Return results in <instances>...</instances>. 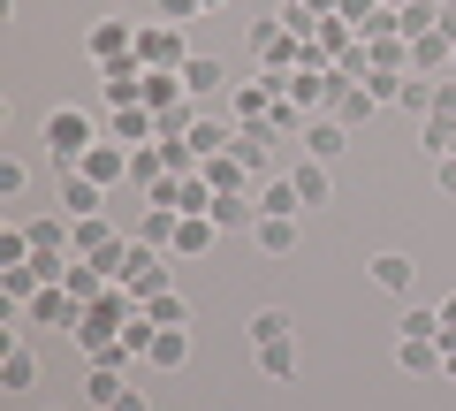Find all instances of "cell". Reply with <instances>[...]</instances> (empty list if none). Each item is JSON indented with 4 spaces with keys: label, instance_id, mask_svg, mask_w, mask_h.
<instances>
[{
    "label": "cell",
    "instance_id": "obj_43",
    "mask_svg": "<svg viewBox=\"0 0 456 411\" xmlns=\"http://www.w3.org/2000/svg\"><path fill=\"white\" fill-rule=\"evenodd\" d=\"M434 31L449 38V46H456V0H441V23H434Z\"/></svg>",
    "mask_w": 456,
    "mask_h": 411
},
{
    "label": "cell",
    "instance_id": "obj_21",
    "mask_svg": "<svg viewBox=\"0 0 456 411\" xmlns=\"http://www.w3.org/2000/svg\"><path fill=\"white\" fill-rule=\"evenodd\" d=\"M38 290H46V275H38V259H23V267H0V297H8V305H31Z\"/></svg>",
    "mask_w": 456,
    "mask_h": 411
},
{
    "label": "cell",
    "instance_id": "obj_32",
    "mask_svg": "<svg viewBox=\"0 0 456 411\" xmlns=\"http://www.w3.org/2000/svg\"><path fill=\"white\" fill-rule=\"evenodd\" d=\"M160 176H167V152H160V145H137V152H130V183L152 198V183H160Z\"/></svg>",
    "mask_w": 456,
    "mask_h": 411
},
{
    "label": "cell",
    "instance_id": "obj_40",
    "mask_svg": "<svg viewBox=\"0 0 456 411\" xmlns=\"http://www.w3.org/2000/svg\"><path fill=\"white\" fill-rule=\"evenodd\" d=\"M373 8H380V0H335V16L350 23V31H365V16H373Z\"/></svg>",
    "mask_w": 456,
    "mask_h": 411
},
{
    "label": "cell",
    "instance_id": "obj_19",
    "mask_svg": "<svg viewBox=\"0 0 456 411\" xmlns=\"http://www.w3.org/2000/svg\"><path fill=\"white\" fill-rule=\"evenodd\" d=\"M107 244H114V221L107 214H84L77 229H69V251H77V259H99Z\"/></svg>",
    "mask_w": 456,
    "mask_h": 411
},
{
    "label": "cell",
    "instance_id": "obj_36",
    "mask_svg": "<svg viewBox=\"0 0 456 411\" xmlns=\"http://www.w3.org/2000/svg\"><path fill=\"white\" fill-rule=\"evenodd\" d=\"M259 374H266V381H289V374H297V343H266V350H259Z\"/></svg>",
    "mask_w": 456,
    "mask_h": 411
},
{
    "label": "cell",
    "instance_id": "obj_27",
    "mask_svg": "<svg viewBox=\"0 0 456 411\" xmlns=\"http://www.w3.org/2000/svg\"><path fill=\"white\" fill-rule=\"evenodd\" d=\"M373 282H380V290H388V297H403L411 282H419V267H411L403 251H380V259H373Z\"/></svg>",
    "mask_w": 456,
    "mask_h": 411
},
{
    "label": "cell",
    "instance_id": "obj_29",
    "mask_svg": "<svg viewBox=\"0 0 456 411\" xmlns=\"http://www.w3.org/2000/svg\"><path fill=\"white\" fill-rule=\"evenodd\" d=\"M145 320H152V328H191V305H183V290L145 297Z\"/></svg>",
    "mask_w": 456,
    "mask_h": 411
},
{
    "label": "cell",
    "instance_id": "obj_39",
    "mask_svg": "<svg viewBox=\"0 0 456 411\" xmlns=\"http://www.w3.org/2000/svg\"><path fill=\"white\" fill-rule=\"evenodd\" d=\"M23 183H31V168H23V160H0V198H23Z\"/></svg>",
    "mask_w": 456,
    "mask_h": 411
},
{
    "label": "cell",
    "instance_id": "obj_23",
    "mask_svg": "<svg viewBox=\"0 0 456 411\" xmlns=\"http://www.w3.org/2000/svg\"><path fill=\"white\" fill-rule=\"evenodd\" d=\"M84 396H92V411H114L122 396H130V381H122V366H92V381H84Z\"/></svg>",
    "mask_w": 456,
    "mask_h": 411
},
{
    "label": "cell",
    "instance_id": "obj_3",
    "mask_svg": "<svg viewBox=\"0 0 456 411\" xmlns=\"http://www.w3.org/2000/svg\"><path fill=\"white\" fill-rule=\"evenodd\" d=\"M145 77H152V69L137 62V53H130V62H107V69H99V99H107V107H145Z\"/></svg>",
    "mask_w": 456,
    "mask_h": 411
},
{
    "label": "cell",
    "instance_id": "obj_5",
    "mask_svg": "<svg viewBox=\"0 0 456 411\" xmlns=\"http://www.w3.org/2000/svg\"><path fill=\"white\" fill-rule=\"evenodd\" d=\"M84 46H92L99 69H107V62H130V53H137V23L107 16V23H92V38H84Z\"/></svg>",
    "mask_w": 456,
    "mask_h": 411
},
{
    "label": "cell",
    "instance_id": "obj_8",
    "mask_svg": "<svg viewBox=\"0 0 456 411\" xmlns=\"http://www.w3.org/2000/svg\"><path fill=\"white\" fill-rule=\"evenodd\" d=\"M373 107H380V99L365 92V84H342V77H335V99H327V115H335L342 130H365V122H373Z\"/></svg>",
    "mask_w": 456,
    "mask_h": 411
},
{
    "label": "cell",
    "instance_id": "obj_18",
    "mask_svg": "<svg viewBox=\"0 0 456 411\" xmlns=\"http://www.w3.org/2000/svg\"><path fill=\"white\" fill-rule=\"evenodd\" d=\"M145 366H160V374H175V366H191V328H160L145 350Z\"/></svg>",
    "mask_w": 456,
    "mask_h": 411
},
{
    "label": "cell",
    "instance_id": "obj_25",
    "mask_svg": "<svg viewBox=\"0 0 456 411\" xmlns=\"http://www.w3.org/2000/svg\"><path fill=\"white\" fill-rule=\"evenodd\" d=\"M213 244H221V229H213L206 214H183V236H175V259H206Z\"/></svg>",
    "mask_w": 456,
    "mask_h": 411
},
{
    "label": "cell",
    "instance_id": "obj_50",
    "mask_svg": "<svg viewBox=\"0 0 456 411\" xmlns=\"http://www.w3.org/2000/svg\"><path fill=\"white\" fill-rule=\"evenodd\" d=\"M449 77H456V53H449Z\"/></svg>",
    "mask_w": 456,
    "mask_h": 411
},
{
    "label": "cell",
    "instance_id": "obj_16",
    "mask_svg": "<svg viewBox=\"0 0 456 411\" xmlns=\"http://www.w3.org/2000/svg\"><path fill=\"white\" fill-rule=\"evenodd\" d=\"M38 381V358H31V343H8L0 350V396H23Z\"/></svg>",
    "mask_w": 456,
    "mask_h": 411
},
{
    "label": "cell",
    "instance_id": "obj_17",
    "mask_svg": "<svg viewBox=\"0 0 456 411\" xmlns=\"http://www.w3.org/2000/svg\"><path fill=\"white\" fill-rule=\"evenodd\" d=\"M449 38L441 31H426V38H411V77H449Z\"/></svg>",
    "mask_w": 456,
    "mask_h": 411
},
{
    "label": "cell",
    "instance_id": "obj_28",
    "mask_svg": "<svg viewBox=\"0 0 456 411\" xmlns=\"http://www.w3.org/2000/svg\"><path fill=\"white\" fill-rule=\"evenodd\" d=\"M228 137H236V130H228V122H206V115H198V122H191V137H183V145H191V152H198V168H206L213 152H228Z\"/></svg>",
    "mask_w": 456,
    "mask_h": 411
},
{
    "label": "cell",
    "instance_id": "obj_42",
    "mask_svg": "<svg viewBox=\"0 0 456 411\" xmlns=\"http://www.w3.org/2000/svg\"><path fill=\"white\" fill-rule=\"evenodd\" d=\"M191 16H206L198 0H160V23H191Z\"/></svg>",
    "mask_w": 456,
    "mask_h": 411
},
{
    "label": "cell",
    "instance_id": "obj_10",
    "mask_svg": "<svg viewBox=\"0 0 456 411\" xmlns=\"http://www.w3.org/2000/svg\"><path fill=\"white\" fill-rule=\"evenodd\" d=\"M99 206H107V191H99L84 168H61V214H69V221H84V214H99Z\"/></svg>",
    "mask_w": 456,
    "mask_h": 411
},
{
    "label": "cell",
    "instance_id": "obj_45",
    "mask_svg": "<svg viewBox=\"0 0 456 411\" xmlns=\"http://www.w3.org/2000/svg\"><path fill=\"white\" fill-rule=\"evenodd\" d=\"M114 411H145V396H137V389H130V396H122V404H114Z\"/></svg>",
    "mask_w": 456,
    "mask_h": 411
},
{
    "label": "cell",
    "instance_id": "obj_14",
    "mask_svg": "<svg viewBox=\"0 0 456 411\" xmlns=\"http://www.w3.org/2000/svg\"><path fill=\"white\" fill-rule=\"evenodd\" d=\"M289 183H297V198H305V214L335 198V176H327V160H312V152H305V160L289 168Z\"/></svg>",
    "mask_w": 456,
    "mask_h": 411
},
{
    "label": "cell",
    "instance_id": "obj_6",
    "mask_svg": "<svg viewBox=\"0 0 456 411\" xmlns=\"http://www.w3.org/2000/svg\"><path fill=\"white\" fill-rule=\"evenodd\" d=\"M206 221H213V229H221V236H236V229L251 236V221H259V198H244V191H213Z\"/></svg>",
    "mask_w": 456,
    "mask_h": 411
},
{
    "label": "cell",
    "instance_id": "obj_22",
    "mask_svg": "<svg viewBox=\"0 0 456 411\" xmlns=\"http://www.w3.org/2000/svg\"><path fill=\"white\" fill-rule=\"evenodd\" d=\"M274 77H259V84H236V122H266L274 115Z\"/></svg>",
    "mask_w": 456,
    "mask_h": 411
},
{
    "label": "cell",
    "instance_id": "obj_31",
    "mask_svg": "<svg viewBox=\"0 0 456 411\" xmlns=\"http://www.w3.org/2000/svg\"><path fill=\"white\" fill-rule=\"evenodd\" d=\"M69 229H77V221H46V214H38V221H23V236H31V251H69Z\"/></svg>",
    "mask_w": 456,
    "mask_h": 411
},
{
    "label": "cell",
    "instance_id": "obj_33",
    "mask_svg": "<svg viewBox=\"0 0 456 411\" xmlns=\"http://www.w3.org/2000/svg\"><path fill=\"white\" fill-rule=\"evenodd\" d=\"M198 176H206V183H213V191H244V176H251V168H244V160H236V152H213V160H206V168H198Z\"/></svg>",
    "mask_w": 456,
    "mask_h": 411
},
{
    "label": "cell",
    "instance_id": "obj_1",
    "mask_svg": "<svg viewBox=\"0 0 456 411\" xmlns=\"http://www.w3.org/2000/svg\"><path fill=\"white\" fill-rule=\"evenodd\" d=\"M92 145H99V122L84 115V107H53V115H46V152H53V176H61V168H77Z\"/></svg>",
    "mask_w": 456,
    "mask_h": 411
},
{
    "label": "cell",
    "instance_id": "obj_20",
    "mask_svg": "<svg viewBox=\"0 0 456 411\" xmlns=\"http://www.w3.org/2000/svg\"><path fill=\"white\" fill-rule=\"evenodd\" d=\"M114 137H122V145H152V137H160V115H152V107H114Z\"/></svg>",
    "mask_w": 456,
    "mask_h": 411
},
{
    "label": "cell",
    "instance_id": "obj_24",
    "mask_svg": "<svg viewBox=\"0 0 456 411\" xmlns=\"http://www.w3.org/2000/svg\"><path fill=\"white\" fill-rule=\"evenodd\" d=\"M221 84H228V69L213 62V53H191V62H183V92H191V99H206V92H221Z\"/></svg>",
    "mask_w": 456,
    "mask_h": 411
},
{
    "label": "cell",
    "instance_id": "obj_48",
    "mask_svg": "<svg viewBox=\"0 0 456 411\" xmlns=\"http://www.w3.org/2000/svg\"><path fill=\"white\" fill-rule=\"evenodd\" d=\"M380 8H411V0H380Z\"/></svg>",
    "mask_w": 456,
    "mask_h": 411
},
{
    "label": "cell",
    "instance_id": "obj_30",
    "mask_svg": "<svg viewBox=\"0 0 456 411\" xmlns=\"http://www.w3.org/2000/svg\"><path fill=\"white\" fill-rule=\"evenodd\" d=\"M251 350H266V343H289V313H281V305H266V313H251Z\"/></svg>",
    "mask_w": 456,
    "mask_h": 411
},
{
    "label": "cell",
    "instance_id": "obj_41",
    "mask_svg": "<svg viewBox=\"0 0 456 411\" xmlns=\"http://www.w3.org/2000/svg\"><path fill=\"white\" fill-rule=\"evenodd\" d=\"M152 206H175V214H183V176H160V183H152Z\"/></svg>",
    "mask_w": 456,
    "mask_h": 411
},
{
    "label": "cell",
    "instance_id": "obj_35",
    "mask_svg": "<svg viewBox=\"0 0 456 411\" xmlns=\"http://www.w3.org/2000/svg\"><path fill=\"white\" fill-rule=\"evenodd\" d=\"M419 145L434 152V160H449V152H456V122H449V115H426V130H419Z\"/></svg>",
    "mask_w": 456,
    "mask_h": 411
},
{
    "label": "cell",
    "instance_id": "obj_12",
    "mask_svg": "<svg viewBox=\"0 0 456 411\" xmlns=\"http://www.w3.org/2000/svg\"><path fill=\"white\" fill-rule=\"evenodd\" d=\"M84 176H92L99 183V191H114V183H130V152H122V145H92V152H84Z\"/></svg>",
    "mask_w": 456,
    "mask_h": 411
},
{
    "label": "cell",
    "instance_id": "obj_38",
    "mask_svg": "<svg viewBox=\"0 0 456 411\" xmlns=\"http://www.w3.org/2000/svg\"><path fill=\"white\" fill-rule=\"evenodd\" d=\"M23 259H31V236H23V221H16V229H0V267H23Z\"/></svg>",
    "mask_w": 456,
    "mask_h": 411
},
{
    "label": "cell",
    "instance_id": "obj_46",
    "mask_svg": "<svg viewBox=\"0 0 456 411\" xmlns=\"http://www.w3.org/2000/svg\"><path fill=\"white\" fill-rule=\"evenodd\" d=\"M441 374H449V381H456V350H449V358H441Z\"/></svg>",
    "mask_w": 456,
    "mask_h": 411
},
{
    "label": "cell",
    "instance_id": "obj_9",
    "mask_svg": "<svg viewBox=\"0 0 456 411\" xmlns=\"http://www.w3.org/2000/svg\"><path fill=\"white\" fill-rule=\"evenodd\" d=\"M228 152H236V160H244L251 176H266V160H274V130H266V122H236Z\"/></svg>",
    "mask_w": 456,
    "mask_h": 411
},
{
    "label": "cell",
    "instance_id": "obj_2",
    "mask_svg": "<svg viewBox=\"0 0 456 411\" xmlns=\"http://www.w3.org/2000/svg\"><path fill=\"white\" fill-rule=\"evenodd\" d=\"M137 62H145V69H183V62H191L183 23H137Z\"/></svg>",
    "mask_w": 456,
    "mask_h": 411
},
{
    "label": "cell",
    "instance_id": "obj_26",
    "mask_svg": "<svg viewBox=\"0 0 456 411\" xmlns=\"http://www.w3.org/2000/svg\"><path fill=\"white\" fill-rule=\"evenodd\" d=\"M395 366H403V374H441V343L434 335H403V343H395Z\"/></svg>",
    "mask_w": 456,
    "mask_h": 411
},
{
    "label": "cell",
    "instance_id": "obj_37",
    "mask_svg": "<svg viewBox=\"0 0 456 411\" xmlns=\"http://www.w3.org/2000/svg\"><path fill=\"white\" fill-rule=\"evenodd\" d=\"M434 84L441 77H403V107L411 115H434Z\"/></svg>",
    "mask_w": 456,
    "mask_h": 411
},
{
    "label": "cell",
    "instance_id": "obj_4",
    "mask_svg": "<svg viewBox=\"0 0 456 411\" xmlns=\"http://www.w3.org/2000/svg\"><path fill=\"white\" fill-rule=\"evenodd\" d=\"M23 313H31V328H84V313H92V305H77L61 282H46V290L23 305Z\"/></svg>",
    "mask_w": 456,
    "mask_h": 411
},
{
    "label": "cell",
    "instance_id": "obj_34",
    "mask_svg": "<svg viewBox=\"0 0 456 411\" xmlns=\"http://www.w3.org/2000/svg\"><path fill=\"white\" fill-rule=\"evenodd\" d=\"M259 214H305V198H297V183H289V176L259 183Z\"/></svg>",
    "mask_w": 456,
    "mask_h": 411
},
{
    "label": "cell",
    "instance_id": "obj_49",
    "mask_svg": "<svg viewBox=\"0 0 456 411\" xmlns=\"http://www.w3.org/2000/svg\"><path fill=\"white\" fill-rule=\"evenodd\" d=\"M281 8H305V0H281Z\"/></svg>",
    "mask_w": 456,
    "mask_h": 411
},
{
    "label": "cell",
    "instance_id": "obj_44",
    "mask_svg": "<svg viewBox=\"0 0 456 411\" xmlns=\"http://www.w3.org/2000/svg\"><path fill=\"white\" fill-rule=\"evenodd\" d=\"M434 320H441V328H456V297H441V305H434Z\"/></svg>",
    "mask_w": 456,
    "mask_h": 411
},
{
    "label": "cell",
    "instance_id": "obj_13",
    "mask_svg": "<svg viewBox=\"0 0 456 411\" xmlns=\"http://www.w3.org/2000/svg\"><path fill=\"white\" fill-rule=\"evenodd\" d=\"M305 152L312 160H342V152H350V130H342L335 115H312L305 122Z\"/></svg>",
    "mask_w": 456,
    "mask_h": 411
},
{
    "label": "cell",
    "instance_id": "obj_11",
    "mask_svg": "<svg viewBox=\"0 0 456 411\" xmlns=\"http://www.w3.org/2000/svg\"><path fill=\"white\" fill-rule=\"evenodd\" d=\"M130 236H137V244H152V251H175V236H183V214H175V206H145Z\"/></svg>",
    "mask_w": 456,
    "mask_h": 411
},
{
    "label": "cell",
    "instance_id": "obj_7",
    "mask_svg": "<svg viewBox=\"0 0 456 411\" xmlns=\"http://www.w3.org/2000/svg\"><path fill=\"white\" fill-rule=\"evenodd\" d=\"M297 221H305V214H259V221H251V244H259L266 259H289V251H297Z\"/></svg>",
    "mask_w": 456,
    "mask_h": 411
},
{
    "label": "cell",
    "instance_id": "obj_47",
    "mask_svg": "<svg viewBox=\"0 0 456 411\" xmlns=\"http://www.w3.org/2000/svg\"><path fill=\"white\" fill-rule=\"evenodd\" d=\"M198 8H228V0H198Z\"/></svg>",
    "mask_w": 456,
    "mask_h": 411
},
{
    "label": "cell",
    "instance_id": "obj_15",
    "mask_svg": "<svg viewBox=\"0 0 456 411\" xmlns=\"http://www.w3.org/2000/svg\"><path fill=\"white\" fill-rule=\"evenodd\" d=\"M145 107H152V115H175V107H191V92H183V69H152V77H145Z\"/></svg>",
    "mask_w": 456,
    "mask_h": 411
}]
</instances>
